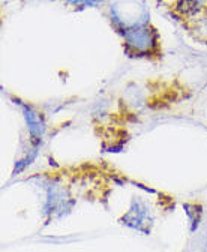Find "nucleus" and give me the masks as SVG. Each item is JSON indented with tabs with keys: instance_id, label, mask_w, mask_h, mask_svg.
I'll return each instance as SVG.
<instances>
[{
	"instance_id": "obj_2",
	"label": "nucleus",
	"mask_w": 207,
	"mask_h": 252,
	"mask_svg": "<svg viewBox=\"0 0 207 252\" xmlns=\"http://www.w3.org/2000/svg\"><path fill=\"white\" fill-rule=\"evenodd\" d=\"M123 41V50L129 57L159 60L162 59V45L158 29L149 23L119 33Z\"/></svg>"
},
{
	"instance_id": "obj_5",
	"label": "nucleus",
	"mask_w": 207,
	"mask_h": 252,
	"mask_svg": "<svg viewBox=\"0 0 207 252\" xmlns=\"http://www.w3.org/2000/svg\"><path fill=\"white\" fill-rule=\"evenodd\" d=\"M59 2H62L65 6H68L71 9L81 11V9H86V8L99 6V5H102L105 2V0H59Z\"/></svg>"
},
{
	"instance_id": "obj_3",
	"label": "nucleus",
	"mask_w": 207,
	"mask_h": 252,
	"mask_svg": "<svg viewBox=\"0 0 207 252\" xmlns=\"http://www.w3.org/2000/svg\"><path fill=\"white\" fill-rule=\"evenodd\" d=\"M108 18L117 33L150 23V11L141 0H119L108 8Z\"/></svg>"
},
{
	"instance_id": "obj_4",
	"label": "nucleus",
	"mask_w": 207,
	"mask_h": 252,
	"mask_svg": "<svg viewBox=\"0 0 207 252\" xmlns=\"http://www.w3.org/2000/svg\"><path fill=\"white\" fill-rule=\"evenodd\" d=\"M183 27L194 41L207 45V8L183 23Z\"/></svg>"
},
{
	"instance_id": "obj_1",
	"label": "nucleus",
	"mask_w": 207,
	"mask_h": 252,
	"mask_svg": "<svg viewBox=\"0 0 207 252\" xmlns=\"http://www.w3.org/2000/svg\"><path fill=\"white\" fill-rule=\"evenodd\" d=\"M191 96V93L183 86H176L174 83H149V84H129L119 98L123 105L129 110L132 117L143 116L144 111H165L180 101Z\"/></svg>"
}]
</instances>
